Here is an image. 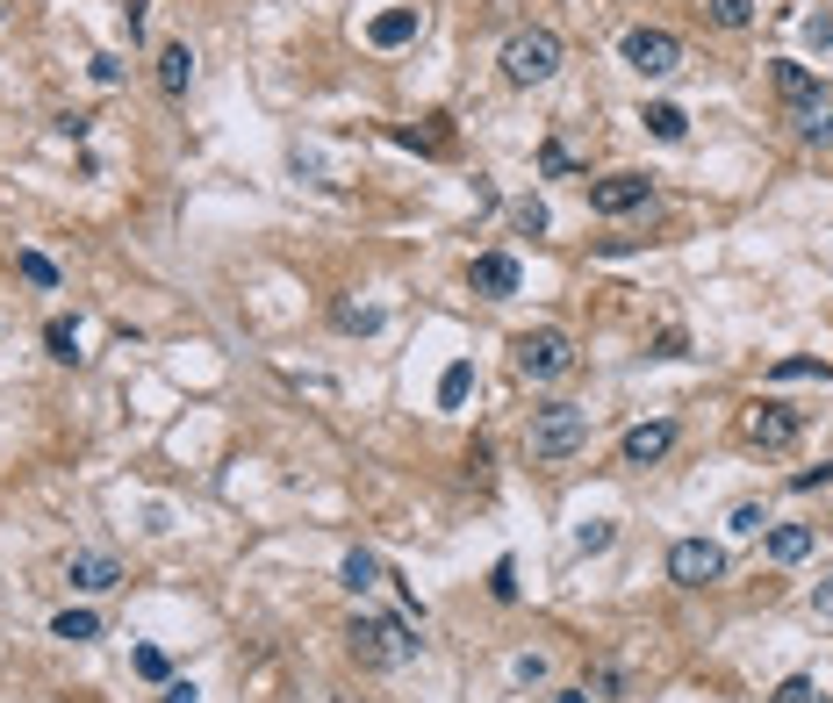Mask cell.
I'll list each match as a JSON object with an SVG mask.
<instances>
[{
  "instance_id": "cell-28",
  "label": "cell",
  "mask_w": 833,
  "mask_h": 703,
  "mask_svg": "<svg viewBox=\"0 0 833 703\" xmlns=\"http://www.w3.org/2000/svg\"><path fill=\"white\" fill-rule=\"evenodd\" d=\"M726 524H733V532H762V524H769V510H762V502H733V517H726Z\"/></svg>"
},
{
  "instance_id": "cell-29",
  "label": "cell",
  "mask_w": 833,
  "mask_h": 703,
  "mask_svg": "<svg viewBox=\"0 0 833 703\" xmlns=\"http://www.w3.org/2000/svg\"><path fill=\"white\" fill-rule=\"evenodd\" d=\"M488 596H496V603L518 596V567H510V560H496V574H488Z\"/></svg>"
},
{
  "instance_id": "cell-1",
  "label": "cell",
  "mask_w": 833,
  "mask_h": 703,
  "mask_svg": "<svg viewBox=\"0 0 833 703\" xmlns=\"http://www.w3.org/2000/svg\"><path fill=\"white\" fill-rule=\"evenodd\" d=\"M346 646H352L360 668H396V660H417V653H424V639L410 632V618H352Z\"/></svg>"
},
{
  "instance_id": "cell-26",
  "label": "cell",
  "mask_w": 833,
  "mask_h": 703,
  "mask_svg": "<svg viewBox=\"0 0 833 703\" xmlns=\"http://www.w3.org/2000/svg\"><path fill=\"white\" fill-rule=\"evenodd\" d=\"M776 380H833L826 360H776Z\"/></svg>"
},
{
  "instance_id": "cell-37",
  "label": "cell",
  "mask_w": 833,
  "mask_h": 703,
  "mask_svg": "<svg viewBox=\"0 0 833 703\" xmlns=\"http://www.w3.org/2000/svg\"><path fill=\"white\" fill-rule=\"evenodd\" d=\"M805 36H812V44H833V15H812V22H805Z\"/></svg>"
},
{
  "instance_id": "cell-35",
  "label": "cell",
  "mask_w": 833,
  "mask_h": 703,
  "mask_svg": "<svg viewBox=\"0 0 833 703\" xmlns=\"http://www.w3.org/2000/svg\"><path fill=\"white\" fill-rule=\"evenodd\" d=\"M158 703H202V689H194V682H166V696H158Z\"/></svg>"
},
{
  "instance_id": "cell-7",
  "label": "cell",
  "mask_w": 833,
  "mask_h": 703,
  "mask_svg": "<svg viewBox=\"0 0 833 703\" xmlns=\"http://www.w3.org/2000/svg\"><path fill=\"white\" fill-rule=\"evenodd\" d=\"M647 202H654V180H647V172H611V180L590 187L596 216H632V208H647Z\"/></svg>"
},
{
  "instance_id": "cell-3",
  "label": "cell",
  "mask_w": 833,
  "mask_h": 703,
  "mask_svg": "<svg viewBox=\"0 0 833 703\" xmlns=\"http://www.w3.org/2000/svg\"><path fill=\"white\" fill-rule=\"evenodd\" d=\"M560 72V36L554 29H518L504 44V80L510 86H546Z\"/></svg>"
},
{
  "instance_id": "cell-25",
  "label": "cell",
  "mask_w": 833,
  "mask_h": 703,
  "mask_svg": "<svg viewBox=\"0 0 833 703\" xmlns=\"http://www.w3.org/2000/svg\"><path fill=\"white\" fill-rule=\"evenodd\" d=\"M611 538H618V524H611V517H590V524L575 532V553H604Z\"/></svg>"
},
{
  "instance_id": "cell-2",
  "label": "cell",
  "mask_w": 833,
  "mask_h": 703,
  "mask_svg": "<svg viewBox=\"0 0 833 703\" xmlns=\"http://www.w3.org/2000/svg\"><path fill=\"white\" fill-rule=\"evenodd\" d=\"M582 446H590V410L554 402V410H532V424H524V452L532 460H575Z\"/></svg>"
},
{
  "instance_id": "cell-18",
  "label": "cell",
  "mask_w": 833,
  "mask_h": 703,
  "mask_svg": "<svg viewBox=\"0 0 833 703\" xmlns=\"http://www.w3.org/2000/svg\"><path fill=\"white\" fill-rule=\"evenodd\" d=\"M805 553H812V532H805V524H776V532H769V560L798 567Z\"/></svg>"
},
{
  "instance_id": "cell-6",
  "label": "cell",
  "mask_w": 833,
  "mask_h": 703,
  "mask_svg": "<svg viewBox=\"0 0 833 703\" xmlns=\"http://www.w3.org/2000/svg\"><path fill=\"white\" fill-rule=\"evenodd\" d=\"M726 574V546H712V538H676L668 546V582L676 589H704Z\"/></svg>"
},
{
  "instance_id": "cell-14",
  "label": "cell",
  "mask_w": 833,
  "mask_h": 703,
  "mask_svg": "<svg viewBox=\"0 0 833 703\" xmlns=\"http://www.w3.org/2000/svg\"><path fill=\"white\" fill-rule=\"evenodd\" d=\"M158 86H166L173 101L194 86V51H188V44H166V51H158Z\"/></svg>"
},
{
  "instance_id": "cell-19",
  "label": "cell",
  "mask_w": 833,
  "mask_h": 703,
  "mask_svg": "<svg viewBox=\"0 0 833 703\" xmlns=\"http://www.w3.org/2000/svg\"><path fill=\"white\" fill-rule=\"evenodd\" d=\"M468 388H474V360H452L446 374H438V410H460Z\"/></svg>"
},
{
  "instance_id": "cell-11",
  "label": "cell",
  "mask_w": 833,
  "mask_h": 703,
  "mask_svg": "<svg viewBox=\"0 0 833 703\" xmlns=\"http://www.w3.org/2000/svg\"><path fill=\"white\" fill-rule=\"evenodd\" d=\"M417 29H424L417 8H382V15L366 22V44H374V51H402V44H417Z\"/></svg>"
},
{
  "instance_id": "cell-23",
  "label": "cell",
  "mask_w": 833,
  "mask_h": 703,
  "mask_svg": "<svg viewBox=\"0 0 833 703\" xmlns=\"http://www.w3.org/2000/svg\"><path fill=\"white\" fill-rule=\"evenodd\" d=\"M704 15H712L719 29H747V22H754V0H704Z\"/></svg>"
},
{
  "instance_id": "cell-36",
  "label": "cell",
  "mask_w": 833,
  "mask_h": 703,
  "mask_svg": "<svg viewBox=\"0 0 833 703\" xmlns=\"http://www.w3.org/2000/svg\"><path fill=\"white\" fill-rule=\"evenodd\" d=\"M826 481H833V466H805V474H798V488L812 496V488H826Z\"/></svg>"
},
{
  "instance_id": "cell-8",
  "label": "cell",
  "mask_w": 833,
  "mask_h": 703,
  "mask_svg": "<svg viewBox=\"0 0 833 703\" xmlns=\"http://www.w3.org/2000/svg\"><path fill=\"white\" fill-rule=\"evenodd\" d=\"M740 431H747V446H762V452H783L790 438H798V410H783V402H754Z\"/></svg>"
},
{
  "instance_id": "cell-24",
  "label": "cell",
  "mask_w": 833,
  "mask_h": 703,
  "mask_svg": "<svg viewBox=\"0 0 833 703\" xmlns=\"http://www.w3.org/2000/svg\"><path fill=\"white\" fill-rule=\"evenodd\" d=\"M15 274L29 280V288H58V266L44 252H15Z\"/></svg>"
},
{
  "instance_id": "cell-27",
  "label": "cell",
  "mask_w": 833,
  "mask_h": 703,
  "mask_svg": "<svg viewBox=\"0 0 833 703\" xmlns=\"http://www.w3.org/2000/svg\"><path fill=\"white\" fill-rule=\"evenodd\" d=\"M137 675L144 682H173V660H166L158 646H137Z\"/></svg>"
},
{
  "instance_id": "cell-20",
  "label": "cell",
  "mask_w": 833,
  "mask_h": 703,
  "mask_svg": "<svg viewBox=\"0 0 833 703\" xmlns=\"http://www.w3.org/2000/svg\"><path fill=\"white\" fill-rule=\"evenodd\" d=\"M51 639L87 646V639H101V618H94V610H58V618H51Z\"/></svg>"
},
{
  "instance_id": "cell-34",
  "label": "cell",
  "mask_w": 833,
  "mask_h": 703,
  "mask_svg": "<svg viewBox=\"0 0 833 703\" xmlns=\"http://www.w3.org/2000/svg\"><path fill=\"white\" fill-rule=\"evenodd\" d=\"M338 324H346V330H374L382 316H374V310H338Z\"/></svg>"
},
{
  "instance_id": "cell-31",
  "label": "cell",
  "mask_w": 833,
  "mask_h": 703,
  "mask_svg": "<svg viewBox=\"0 0 833 703\" xmlns=\"http://www.w3.org/2000/svg\"><path fill=\"white\" fill-rule=\"evenodd\" d=\"M510 675H518V682H546V660H539V653H518V660H510Z\"/></svg>"
},
{
  "instance_id": "cell-38",
  "label": "cell",
  "mask_w": 833,
  "mask_h": 703,
  "mask_svg": "<svg viewBox=\"0 0 833 703\" xmlns=\"http://www.w3.org/2000/svg\"><path fill=\"white\" fill-rule=\"evenodd\" d=\"M819 610H833V589H826V596H819Z\"/></svg>"
},
{
  "instance_id": "cell-17",
  "label": "cell",
  "mask_w": 833,
  "mask_h": 703,
  "mask_svg": "<svg viewBox=\"0 0 833 703\" xmlns=\"http://www.w3.org/2000/svg\"><path fill=\"white\" fill-rule=\"evenodd\" d=\"M647 137H661V144H683V130H690V116H683L676 101H647Z\"/></svg>"
},
{
  "instance_id": "cell-21",
  "label": "cell",
  "mask_w": 833,
  "mask_h": 703,
  "mask_svg": "<svg viewBox=\"0 0 833 703\" xmlns=\"http://www.w3.org/2000/svg\"><path fill=\"white\" fill-rule=\"evenodd\" d=\"M44 344H51L58 366H80V330H72L65 316H51V324H44Z\"/></svg>"
},
{
  "instance_id": "cell-33",
  "label": "cell",
  "mask_w": 833,
  "mask_h": 703,
  "mask_svg": "<svg viewBox=\"0 0 833 703\" xmlns=\"http://www.w3.org/2000/svg\"><path fill=\"white\" fill-rule=\"evenodd\" d=\"M654 360H683V330H661V338H654Z\"/></svg>"
},
{
  "instance_id": "cell-15",
  "label": "cell",
  "mask_w": 833,
  "mask_h": 703,
  "mask_svg": "<svg viewBox=\"0 0 833 703\" xmlns=\"http://www.w3.org/2000/svg\"><path fill=\"white\" fill-rule=\"evenodd\" d=\"M790 122H798V137H805V144H833V94H819V101H805V108H798Z\"/></svg>"
},
{
  "instance_id": "cell-10",
  "label": "cell",
  "mask_w": 833,
  "mask_h": 703,
  "mask_svg": "<svg viewBox=\"0 0 833 703\" xmlns=\"http://www.w3.org/2000/svg\"><path fill=\"white\" fill-rule=\"evenodd\" d=\"M468 280H474V294L504 302V294H518V258H510V252H482V258L468 266Z\"/></svg>"
},
{
  "instance_id": "cell-16",
  "label": "cell",
  "mask_w": 833,
  "mask_h": 703,
  "mask_svg": "<svg viewBox=\"0 0 833 703\" xmlns=\"http://www.w3.org/2000/svg\"><path fill=\"white\" fill-rule=\"evenodd\" d=\"M338 582H346L352 596H366V589L382 582V560H374V553H366V546H352L346 560H338Z\"/></svg>"
},
{
  "instance_id": "cell-13",
  "label": "cell",
  "mask_w": 833,
  "mask_h": 703,
  "mask_svg": "<svg viewBox=\"0 0 833 703\" xmlns=\"http://www.w3.org/2000/svg\"><path fill=\"white\" fill-rule=\"evenodd\" d=\"M776 94H783V108H790V116H798L805 101H819V94H826V86H819V72L812 65H798V58H776Z\"/></svg>"
},
{
  "instance_id": "cell-12",
  "label": "cell",
  "mask_w": 833,
  "mask_h": 703,
  "mask_svg": "<svg viewBox=\"0 0 833 703\" xmlns=\"http://www.w3.org/2000/svg\"><path fill=\"white\" fill-rule=\"evenodd\" d=\"M65 582L87 589V596H101V589L122 582V567H116V553H72V560H65Z\"/></svg>"
},
{
  "instance_id": "cell-9",
  "label": "cell",
  "mask_w": 833,
  "mask_h": 703,
  "mask_svg": "<svg viewBox=\"0 0 833 703\" xmlns=\"http://www.w3.org/2000/svg\"><path fill=\"white\" fill-rule=\"evenodd\" d=\"M668 446H676V424H668V416H654V424H632V431L618 438V460H625V466H654Z\"/></svg>"
},
{
  "instance_id": "cell-32",
  "label": "cell",
  "mask_w": 833,
  "mask_h": 703,
  "mask_svg": "<svg viewBox=\"0 0 833 703\" xmlns=\"http://www.w3.org/2000/svg\"><path fill=\"white\" fill-rule=\"evenodd\" d=\"M94 86H122V58H108V51L94 58Z\"/></svg>"
},
{
  "instance_id": "cell-30",
  "label": "cell",
  "mask_w": 833,
  "mask_h": 703,
  "mask_svg": "<svg viewBox=\"0 0 833 703\" xmlns=\"http://www.w3.org/2000/svg\"><path fill=\"white\" fill-rule=\"evenodd\" d=\"M518 230L539 238V230H546V202H518Z\"/></svg>"
},
{
  "instance_id": "cell-4",
  "label": "cell",
  "mask_w": 833,
  "mask_h": 703,
  "mask_svg": "<svg viewBox=\"0 0 833 703\" xmlns=\"http://www.w3.org/2000/svg\"><path fill=\"white\" fill-rule=\"evenodd\" d=\"M510 352H518V374L524 380H560V374H575V338L568 330H524L518 344H510Z\"/></svg>"
},
{
  "instance_id": "cell-22",
  "label": "cell",
  "mask_w": 833,
  "mask_h": 703,
  "mask_svg": "<svg viewBox=\"0 0 833 703\" xmlns=\"http://www.w3.org/2000/svg\"><path fill=\"white\" fill-rule=\"evenodd\" d=\"M769 703H826V689H819L812 675H783V682H776V696H769Z\"/></svg>"
},
{
  "instance_id": "cell-5",
  "label": "cell",
  "mask_w": 833,
  "mask_h": 703,
  "mask_svg": "<svg viewBox=\"0 0 833 703\" xmlns=\"http://www.w3.org/2000/svg\"><path fill=\"white\" fill-rule=\"evenodd\" d=\"M618 51H625V65L640 72V80H668V72L683 65V44L668 29H625Z\"/></svg>"
}]
</instances>
